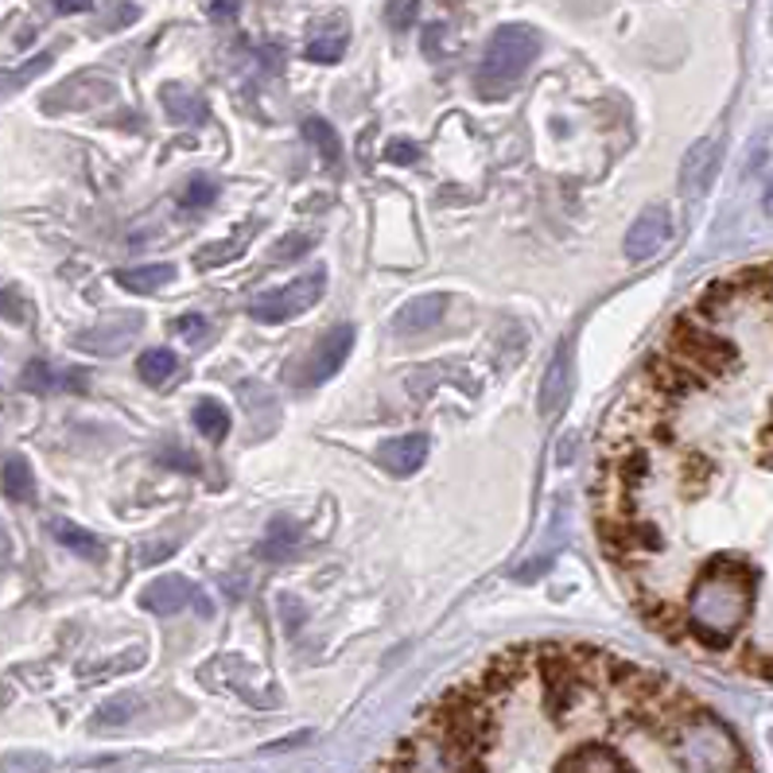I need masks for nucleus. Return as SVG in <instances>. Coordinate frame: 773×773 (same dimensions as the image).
<instances>
[{
    "instance_id": "obj_31",
    "label": "nucleus",
    "mask_w": 773,
    "mask_h": 773,
    "mask_svg": "<svg viewBox=\"0 0 773 773\" xmlns=\"http://www.w3.org/2000/svg\"><path fill=\"white\" fill-rule=\"evenodd\" d=\"M241 12V0H206V16L211 20H234Z\"/></svg>"
},
{
    "instance_id": "obj_9",
    "label": "nucleus",
    "mask_w": 773,
    "mask_h": 773,
    "mask_svg": "<svg viewBox=\"0 0 773 773\" xmlns=\"http://www.w3.org/2000/svg\"><path fill=\"white\" fill-rule=\"evenodd\" d=\"M428 459V435L412 432V435H393L377 447V463H382L389 475L405 478V475H417Z\"/></svg>"
},
{
    "instance_id": "obj_15",
    "label": "nucleus",
    "mask_w": 773,
    "mask_h": 773,
    "mask_svg": "<svg viewBox=\"0 0 773 773\" xmlns=\"http://www.w3.org/2000/svg\"><path fill=\"white\" fill-rule=\"evenodd\" d=\"M175 281V264H145V269H125L117 272V284L136 296H148V292L163 288V284Z\"/></svg>"
},
{
    "instance_id": "obj_29",
    "label": "nucleus",
    "mask_w": 773,
    "mask_h": 773,
    "mask_svg": "<svg viewBox=\"0 0 773 773\" xmlns=\"http://www.w3.org/2000/svg\"><path fill=\"white\" fill-rule=\"evenodd\" d=\"M175 331L183 334L187 342H198V339L206 334V319H203V315H195V311H191V315H179Z\"/></svg>"
},
{
    "instance_id": "obj_16",
    "label": "nucleus",
    "mask_w": 773,
    "mask_h": 773,
    "mask_svg": "<svg viewBox=\"0 0 773 773\" xmlns=\"http://www.w3.org/2000/svg\"><path fill=\"white\" fill-rule=\"evenodd\" d=\"M52 533L59 544H67L70 553L86 556V560H102L105 556V544L98 541L94 533H86L82 525H75V521H52Z\"/></svg>"
},
{
    "instance_id": "obj_10",
    "label": "nucleus",
    "mask_w": 773,
    "mask_h": 773,
    "mask_svg": "<svg viewBox=\"0 0 773 773\" xmlns=\"http://www.w3.org/2000/svg\"><path fill=\"white\" fill-rule=\"evenodd\" d=\"M443 311H447V296H443V292L408 299V304L393 315V331L397 334H424V331H432V327H440Z\"/></svg>"
},
{
    "instance_id": "obj_7",
    "label": "nucleus",
    "mask_w": 773,
    "mask_h": 773,
    "mask_svg": "<svg viewBox=\"0 0 773 773\" xmlns=\"http://www.w3.org/2000/svg\"><path fill=\"white\" fill-rule=\"evenodd\" d=\"M195 599L198 611L211 614V603L203 599V591H198L195 583H187L183 576H160L156 583H148L145 591H140V606L152 614H160V618H171V614H179L183 606Z\"/></svg>"
},
{
    "instance_id": "obj_37",
    "label": "nucleus",
    "mask_w": 773,
    "mask_h": 773,
    "mask_svg": "<svg viewBox=\"0 0 773 773\" xmlns=\"http://www.w3.org/2000/svg\"><path fill=\"white\" fill-rule=\"evenodd\" d=\"M0 556H9V533H4V525H0Z\"/></svg>"
},
{
    "instance_id": "obj_4",
    "label": "nucleus",
    "mask_w": 773,
    "mask_h": 773,
    "mask_svg": "<svg viewBox=\"0 0 773 773\" xmlns=\"http://www.w3.org/2000/svg\"><path fill=\"white\" fill-rule=\"evenodd\" d=\"M350 346H354V327L339 323L323 334V342L315 346V354L307 357V366L299 370V385H323L327 377H334L342 370V362L350 357Z\"/></svg>"
},
{
    "instance_id": "obj_36",
    "label": "nucleus",
    "mask_w": 773,
    "mask_h": 773,
    "mask_svg": "<svg viewBox=\"0 0 773 773\" xmlns=\"http://www.w3.org/2000/svg\"><path fill=\"white\" fill-rule=\"evenodd\" d=\"M4 765H47V758H4Z\"/></svg>"
},
{
    "instance_id": "obj_6",
    "label": "nucleus",
    "mask_w": 773,
    "mask_h": 773,
    "mask_svg": "<svg viewBox=\"0 0 773 773\" xmlns=\"http://www.w3.org/2000/svg\"><path fill=\"white\" fill-rule=\"evenodd\" d=\"M672 241V221L664 206H646L626 230V257L629 261H649Z\"/></svg>"
},
{
    "instance_id": "obj_14",
    "label": "nucleus",
    "mask_w": 773,
    "mask_h": 773,
    "mask_svg": "<svg viewBox=\"0 0 773 773\" xmlns=\"http://www.w3.org/2000/svg\"><path fill=\"white\" fill-rule=\"evenodd\" d=\"M140 331V315L128 311V319H121L117 327H102V331H86L78 334V342H82L86 350H102V354H117L121 346L128 342V334Z\"/></svg>"
},
{
    "instance_id": "obj_18",
    "label": "nucleus",
    "mask_w": 773,
    "mask_h": 773,
    "mask_svg": "<svg viewBox=\"0 0 773 773\" xmlns=\"http://www.w3.org/2000/svg\"><path fill=\"white\" fill-rule=\"evenodd\" d=\"M304 136L311 140L315 148H319V156H323L327 168H334V163L342 160V140H339V133H334V128L327 125L323 117H307V121H304Z\"/></svg>"
},
{
    "instance_id": "obj_17",
    "label": "nucleus",
    "mask_w": 773,
    "mask_h": 773,
    "mask_svg": "<svg viewBox=\"0 0 773 773\" xmlns=\"http://www.w3.org/2000/svg\"><path fill=\"white\" fill-rule=\"evenodd\" d=\"M175 370H179V357H175V350H168V346L145 350L140 362H136V374L145 377L148 385H163Z\"/></svg>"
},
{
    "instance_id": "obj_19",
    "label": "nucleus",
    "mask_w": 773,
    "mask_h": 773,
    "mask_svg": "<svg viewBox=\"0 0 773 773\" xmlns=\"http://www.w3.org/2000/svg\"><path fill=\"white\" fill-rule=\"evenodd\" d=\"M191 420H195V428L206 440H226V432H230V412H226L218 400H198Z\"/></svg>"
},
{
    "instance_id": "obj_5",
    "label": "nucleus",
    "mask_w": 773,
    "mask_h": 773,
    "mask_svg": "<svg viewBox=\"0 0 773 773\" xmlns=\"http://www.w3.org/2000/svg\"><path fill=\"white\" fill-rule=\"evenodd\" d=\"M571 385H576V350H571V342H560V350L553 354V362H548V370L541 377V397H536L541 417H556L568 405Z\"/></svg>"
},
{
    "instance_id": "obj_32",
    "label": "nucleus",
    "mask_w": 773,
    "mask_h": 773,
    "mask_svg": "<svg viewBox=\"0 0 773 773\" xmlns=\"http://www.w3.org/2000/svg\"><path fill=\"white\" fill-rule=\"evenodd\" d=\"M548 568H553V560H548V556H541V560H528V568H518V579H521V583H528V579H541Z\"/></svg>"
},
{
    "instance_id": "obj_35",
    "label": "nucleus",
    "mask_w": 773,
    "mask_h": 773,
    "mask_svg": "<svg viewBox=\"0 0 773 773\" xmlns=\"http://www.w3.org/2000/svg\"><path fill=\"white\" fill-rule=\"evenodd\" d=\"M304 742H311V731H299V735H292V739H281V742H269V754H276V750H292V747H304Z\"/></svg>"
},
{
    "instance_id": "obj_3",
    "label": "nucleus",
    "mask_w": 773,
    "mask_h": 773,
    "mask_svg": "<svg viewBox=\"0 0 773 773\" xmlns=\"http://www.w3.org/2000/svg\"><path fill=\"white\" fill-rule=\"evenodd\" d=\"M323 292H327V269H315V272H307V276H299V281L284 284V288L257 296L253 304H249V315H253L257 323H269V327L288 323V319L304 315L307 307L319 304Z\"/></svg>"
},
{
    "instance_id": "obj_25",
    "label": "nucleus",
    "mask_w": 773,
    "mask_h": 773,
    "mask_svg": "<svg viewBox=\"0 0 773 773\" xmlns=\"http://www.w3.org/2000/svg\"><path fill=\"white\" fill-rule=\"evenodd\" d=\"M417 4H420V0H389V9H385V20H389V27L405 32V27L417 20Z\"/></svg>"
},
{
    "instance_id": "obj_11",
    "label": "nucleus",
    "mask_w": 773,
    "mask_h": 773,
    "mask_svg": "<svg viewBox=\"0 0 773 773\" xmlns=\"http://www.w3.org/2000/svg\"><path fill=\"white\" fill-rule=\"evenodd\" d=\"M160 98L175 125H198V121H206V102L195 90H187V86H163Z\"/></svg>"
},
{
    "instance_id": "obj_22",
    "label": "nucleus",
    "mask_w": 773,
    "mask_h": 773,
    "mask_svg": "<svg viewBox=\"0 0 773 773\" xmlns=\"http://www.w3.org/2000/svg\"><path fill=\"white\" fill-rule=\"evenodd\" d=\"M218 198V183L211 175H191L179 191V206H187V211H203Z\"/></svg>"
},
{
    "instance_id": "obj_23",
    "label": "nucleus",
    "mask_w": 773,
    "mask_h": 773,
    "mask_svg": "<svg viewBox=\"0 0 773 773\" xmlns=\"http://www.w3.org/2000/svg\"><path fill=\"white\" fill-rule=\"evenodd\" d=\"M342 52H346V39L342 35H319V39L307 43V59L311 62H339Z\"/></svg>"
},
{
    "instance_id": "obj_21",
    "label": "nucleus",
    "mask_w": 773,
    "mask_h": 773,
    "mask_svg": "<svg viewBox=\"0 0 773 773\" xmlns=\"http://www.w3.org/2000/svg\"><path fill=\"white\" fill-rule=\"evenodd\" d=\"M136 712H140V696H136V692H121V696L105 700V704L98 707L94 719L102 723V727H121V723L136 719Z\"/></svg>"
},
{
    "instance_id": "obj_28",
    "label": "nucleus",
    "mask_w": 773,
    "mask_h": 773,
    "mask_svg": "<svg viewBox=\"0 0 773 773\" xmlns=\"http://www.w3.org/2000/svg\"><path fill=\"white\" fill-rule=\"evenodd\" d=\"M175 553V541H163V544H145L140 553H136V568H148V564H160Z\"/></svg>"
},
{
    "instance_id": "obj_12",
    "label": "nucleus",
    "mask_w": 773,
    "mask_h": 773,
    "mask_svg": "<svg viewBox=\"0 0 773 773\" xmlns=\"http://www.w3.org/2000/svg\"><path fill=\"white\" fill-rule=\"evenodd\" d=\"M296 548H299L296 521L276 518L269 525V533L261 536V544H257V556H261V560H288V556H296Z\"/></svg>"
},
{
    "instance_id": "obj_27",
    "label": "nucleus",
    "mask_w": 773,
    "mask_h": 773,
    "mask_svg": "<svg viewBox=\"0 0 773 773\" xmlns=\"http://www.w3.org/2000/svg\"><path fill=\"white\" fill-rule=\"evenodd\" d=\"M385 160L397 163V168H405V163H417L420 160V148L412 145V140H393V145L385 148Z\"/></svg>"
},
{
    "instance_id": "obj_30",
    "label": "nucleus",
    "mask_w": 773,
    "mask_h": 773,
    "mask_svg": "<svg viewBox=\"0 0 773 773\" xmlns=\"http://www.w3.org/2000/svg\"><path fill=\"white\" fill-rule=\"evenodd\" d=\"M299 249H311V238H307V234H296V238H284L281 246L272 249V257H276V261H296Z\"/></svg>"
},
{
    "instance_id": "obj_1",
    "label": "nucleus",
    "mask_w": 773,
    "mask_h": 773,
    "mask_svg": "<svg viewBox=\"0 0 773 773\" xmlns=\"http://www.w3.org/2000/svg\"><path fill=\"white\" fill-rule=\"evenodd\" d=\"M754 583L758 571L735 556H715L700 564L689 583V603H684V622H689L692 638L704 649L731 646L754 611Z\"/></svg>"
},
{
    "instance_id": "obj_20",
    "label": "nucleus",
    "mask_w": 773,
    "mask_h": 773,
    "mask_svg": "<svg viewBox=\"0 0 773 773\" xmlns=\"http://www.w3.org/2000/svg\"><path fill=\"white\" fill-rule=\"evenodd\" d=\"M55 62V55L52 52H43V55H35V59H27L20 70H9V75H0V98H9V94H16V90H24L32 78H39L43 70L52 67Z\"/></svg>"
},
{
    "instance_id": "obj_13",
    "label": "nucleus",
    "mask_w": 773,
    "mask_h": 773,
    "mask_svg": "<svg viewBox=\"0 0 773 773\" xmlns=\"http://www.w3.org/2000/svg\"><path fill=\"white\" fill-rule=\"evenodd\" d=\"M0 490H4V498L16 505L35 502V475H32V467H27L24 455H12V459L4 463V470H0Z\"/></svg>"
},
{
    "instance_id": "obj_2",
    "label": "nucleus",
    "mask_w": 773,
    "mask_h": 773,
    "mask_svg": "<svg viewBox=\"0 0 773 773\" xmlns=\"http://www.w3.org/2000/svg\"><path fill=\"white\" fill-rule=\"evenodd\" d=\"M536 52H541V35L525 24H505L490 35L482 55V70H478V86L486 94L513 86L528 67H533Z\"/></svg>"
},
{
    "instance_id": "obj_24",
    "label": "nucleus",
    "mask_w": 773,
    "mask_h": 773,
    "mask_svg": "<svg viewBox=\"0 0 773 773\" xmlns=\"http://www.w3.org/2000/svg\"><path fill=\"white\" fill-rule=\"evenodd\" d=\"M160 463L171 470H179V475H191V470H198V459L191 455V451L175 447V443H168V447L160 451Z\"/></svg>"
},
{
    "instance_id": "obj_26",
    "label": "nucleus",
    "mask_w": 773,
    "mask_h": 773,
    "mask_svg": "<svg viewBox=\"0 0 773 773\" xmlns=\"http://www.w3.org/2000/svg\"><path fill=\"white\" fill-rule=\"evenodd\" d=\"M24 389L47 393V389H59V382H55V374H52V366H47V362H32V366L24 370Z\"/></svg>"
},
{
    "instance_id": "obj_34",
    "label": "nucleus",
    "mask_w": 773,
    "mask_h": 773,
    "mask_svg": "<svg viewBox=\"0 0 773 773\" xmlns=\"http://www.w3.org/2000/svg\"><path fill=\"white\" fill-rule=\"evenodd\" d=\"M55 12H67V16H75V12H90L94 9V0H52Z\"/></svg>"
},
{
    "instance_id": "obj_8",
    "label": "nucleus",
    "mask_w": 773,
    "mask_h": 773,
    "mask_svg": "<svg viewBox=\"0 0 773 773\" xmlns=\"http://www.w3.org/2000/svg\"><path fill=\"white\" fill-rule=\"evenodd\" d=\"M719 152L723 145L715 136H704V140H696L684 152V163H680V195H704L715 175V163H719Z\"/></svg>"
},
{
    "instance_id": "obj_33",
    "label": "nucleus",
    "mask_w": 773,
    "mask_h": 773,
    "mask_svg": "<svg viewBox=\"0 0 773 773\" xmlns=\"http://www.w3.org/2000/svg\"><path fill=\"white\" fill-rule=\"evenodd\" d=\"M281 611H288V629H299V626H304V606H299L292 595L281 599Z\"/></svg>"
}]
</instances>
